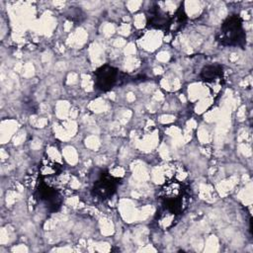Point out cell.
Instances as JSON below:
<instances>
[{
    "label": "cell",
    "instance_id": "obj_2",
    "mask_svg": "<svg viewBox=\"0 0 253 253\" xmlns=\"http://www.w3.org/2000/svg\"><path fill=\"white\" fill-rule=\"evenodd\" d=\"M215 40L222 45H243L246 42V34L243 29V21L237 14L228 16L221 24Z\"/></svg>",
    "mask_w": 253,
    "mask_h": 253
},
{
    "label": "cell",
    "instance_id": "obj_4",
    "mask_svg": "<svg viewBox=\"0 0 253 253\" xmlns=\"http://www.w3.org/2000/svg\"><path fill=\"white\" fill-rule=\"evenodd\" d=\"M120 183L121 182L119 178H116L109 173L103 172L93 185L92 195L96 199L102 201L110 199L116 193Z\"/></svg>",
    "mask_w": 253,
    "mask_h": 253
},
{
    "label": "cell",
    "instance_id": "obj_1",
    "mask_svg": "<svg viewBox=\"0 0 253 253\" xmlns=\"http://www.w3.org/2000/svg\"><path fill=\"white\" fill-rule=\"evenodd\" d=\"M158 199L161 203V209L179 215L183 213L189 205L191 191L187 184L172 177L161 186L158 192Z\"/></svg>",
    "mask_w": 253,
    "mask_h": 253
},
{
    "label": "cell",
    "instance_id": "obj_3",
    "mask_svg": "<svg viewBox=\"0 0 253 253\" xmlns=\"http://www.w3.org/2000/svg\"><path fill=\"white\" fill-rule=\"evenodd\" d=\"M36 197L40 203L51 211H57L61 206L62 200L59 192L43 178H41V182L38 185Z\"/></svg>",
    "mask_w": 253,
    "mask_h": 253
},
{
    "label": "cell",
    "instance_id": "obj_7",
    "mask_svg": "<svg viewBox=\"0 0 253 253\" xmlns=\"http://www.w3.org/2000/svg\"><path fill=\"white\" fill-rule=\"evenodd\" d=\"M62 171V167L57 162L48 157H42L39 165V175L43 179H52L58 176Z\"/></svg>",
    "mask_w": 253,
    "mask_h": 253
},
{
    "label": "cell",
    "instance_id": "obj_6",
    "mask_svg": "<svg viewBox=\"0 0 253 253\" xmlns=\"http://www.w3.org/2000/svg\"><path fill=\"white\" fill-rule=\"evenodd\" d=\"M172 17L164 13L159 9V7L155 6L150 8L148 16H147V25L156 28V29H164L165 31L168 30Z\"/></svg>",
    "mask_w": 253,
    "mask_h": 253
},
{
    "label": "cell",
    "instance_id": "obj_5",
    "mask_svg": "<svg viewBox=\"0 0 253 253\" xmlns=\"http://www.w3.org/2000/svg\"><path fill=\"white\" fill-rule=\"evenodd\" d=\"M119 80V69L104 64L94 72V86L97 90L107 92L114 88Z\"/></svg>",
    "mask_w": 253,
    "mask_h": 253
},
{
    "label": "cell",
    "instance_id": "obj_8",
    "mask_svg": "<svg viewBox=\"0 0 253 253\" xmlns=\"http://www.w3.org/2000/svg\"><path fill=\"white\" fill-rule=\"evenodd\" d=\"M223 68L219 64H210L203 67L200 73V77L203 81L208 83H215L222 78Z\"/></svg>",
    "mask_w": 253,
    "mask_h": 253
},
{
    "label": "cell",
    "instance_id": "obj_9",
    "mask_svg": "<svg viewBox=\"0 0 253 253\" xmlns=\"http://www.w3.org/2000/svg\"><path fill=\"white\" fill-rule=\"evenodd\" d=\"M187 17H186V13L183 9V7L181 6L173 15L169 28L167 30V32H171V33H177L186 23Z\"/></svg>",
    "mask_w": 253,
    "mask_h": 253
}]
</instances>
